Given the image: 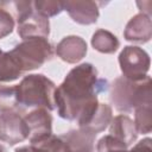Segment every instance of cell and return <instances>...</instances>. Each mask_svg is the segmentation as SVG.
<instances>
[{
	"label": "cell",
	"mask_w": 152,
	"mask_h": 152,
	"mask_svg": "<svg viewBox=\"0 0 152 152\" xmlns=\"http://www.w3.org/2000/svg\"><path fill=\"white\" fill-rule=\"evenodd\" d=\"M30 129V144L52 134V116L44 108H36L24 116Z\"/></svg>",
	"instance_id": "52a82bcc"
},
{
	"label": "cell",
	"mask_w": 152,
	"mask_h": 152,
	"mask_svg": "<svg viewBox=\"0 0 152 152\" xmlns=\"http://www.w3.org/2000/svg\"><path fill=\"white\" fill-rule=\"evenodd\" d=\"M30 137L28 126L18 112L0 114V140L8 145L19 144Z\"/></svg>",
	"instance_id": "8992f818"
},
{
	"label": "cell",
	"mask_w": 152,
	"mask_h": 152,
	"mask_svg": "<svg viewBox=\"0 0 152 152\" xmlns=\"http://www.w3.org/2000/svg\"><path fill=\"white\" fill-rule=\"evenodd\" d=\"M10 56L24 75L40 68L52 58V46L46 38H30L19 43L15 48L8 51Z\"/></svg>",
	"instance_id": "277c9868"
},
{
	"label": "cell",
	"mask_w": 152,
	"mask_h": 152,
	"mask_svg": "<svg viewBox=\"0 0 152 152\" xmlns=\"http://www.w3.org/2000/svg\"><path fill=\"white\" fill-rule=\"evenodd\" d=\"M55 91V83L43 74L27 75L15 86L18 104L24 108H44L49 112L56 109Z\"/></svg>",
	"instance_id": "3957f363"
},
{
	"label": "cell",
	"mask_w": 152,
	"mask_h": 152,
	"mask_svg": "<svg viewBox=\"0 0 152 152\" xmlns=\"http://www.w3.org/2000/svg\"><path fill=\"white\" fill-rule=\"evenodd\" d=\"M119 64L122 76L131 81H140L150 70L148 53L138 46H125L119 55Z\"/></svg>",
	"instance_id": "5b68a950"
},
{
	"label": "cell",
	"mask_w": 152,
	"mask_h": 152,
	"mask_svg": "<svg viewBox=\"0 0 152 152\" xmlns=\"http://www.w3.org/2000/svg\"><path fill=\"white\" fill-rule=\"evenodd\" d=\"M56 53L62 61L69 64H75L87 55V43L78 36L64 37L57 44Z\"/></svg>",
	"instance_id": "30bf717a"
},
{
	"label": "cell",
	"mask_w": 152,
	"mask_h": 152,
	"mask_svg": "<svg viewBox=\"0 0 152 152\" xmlns=\"http://www.w3.org/2000/svg\"><path fill=\"white\" fill-rule=\"evenodd\" d=\"M134 126L138 133L148 134L152 128V110L151 104L141 106L134 109Z\"/></svg>",
	"instance_id": "d6986e66"
},
{
	"label": "cell",
	"mask_w": 152,
	"mask_h": 152,
	"mask_svg": "<svg viewBox=\"0 0 152 152\" xmlns=\"http://www.w3.org/2000/svg\"><path fill=\"white\" fill-rule=\"evenodd\" d=\"M96 152H127V146L119 139L108 134L97 141Z\"/></svg>",
	"instance_id": "44dd1931"
},
{
	"label": "cell",
	"mask_w": 152,
	"mask_h": 152,
	"mask_svg": "<svg viewBox=\"0 0 152 152\" xmlns=\"http://www.w3.org/2000/svg\"><path fill=\"white\" fill-rule=\"evenodd\" d=\"M14 152H36V150L31 145H28V146H21L19 148H17Z\"/></svg>",
	"instance_id": "cb8c5ba5"
},
{
	"label": "cell",
	"mask_w": 152,
	"mask_h": 152,
	"mask_svg": "<svg viewBox=\"0 0 152 152\" xmlns=\"http://www.w3.org/2000/svg\"><path fill=\"white\" fill-rule=\"evenodd\" d=\"M19 104L17 101L15 86L0 83V113L18 112Z\"/></svg>",
	"instance_id": "ac0fdd59"
},
{
	"label": "cell",
	"mask_w": 152,
	"mask_h": 152,
	"mask_svg": "<svg viewBox=\"0 0 152 152\" xmlns=\"http://www.w3.org/2000/svg\"><path fill=\"white\" fill-rule=\"evenodd\" d=\"M109 133L114 138L122 141L127 147L132 145L138 137V132L135 129L133 120L124 114L112 118V121L109 124Z\"/></svg>",
	"instance_id": "7c38bea8"
},
{
	"label": "cell",
	"mask_w": 152,
	"mask_h": 152,
	"mask_svg": "<svg viewBox=\"0 0 152 152\" xmlns=\"http://www.w3.org/2000/svg\"><path fill=\"white\" fill-rule=\"evenodd\" d=\"M0 152H6V150H5V147L2 145H0Z\"/></svg>",
	"instance_id": "d4e9b609"
},
{
	"label": "cell",
	"mask_w": 152,
	"mask_h": 152,
	"mask_svg": "<svg viewBox=\"0 0 152 152\" xmlns=\"http://www.w3.org/2000/svg\"><path fill=\"white\" fill-rule=\"evenodd\" d=\"M63 8L75 23L81 25L95 24L100 14L97 4L94 1H65Z\"/></svg>",
	"instance_id": "9c48e42d"
},
{
	"label": "cell",
	"mask_w": 152,
	"mask_h": 152,
	"mask_svg": "<svg viewBox=\"0 0 152 152\" xmlns=\"http://www.w3.org/2000/svg\"><path fill=\"white\" fill-rule=\"evenodd\" d=\"M95 134L82 129L69 131L61 135V138L70 146L72 152H95Z\"/></svg>",
	"instance_id": "4fadbf2b"
},
{
	"label": "cell",
	"mask_w": 152,
	"mask_h": 152,
	"mask_svg": "<svg viewBox=\"0 0 152 152\" xmlns=\"http://www.w3.org/2000/svg\"><path fill=\"white\" fill-rule=\"evenodd\" d=\"M108 81L99 77L97 70L90 63L72 68L55 91V106L58 115L69 121H76L83 129L94 116L97 107V95L108 89Z\"/></svg>",
	"instance_id": "6da1fadb"
},
{
	"label": "cell",
	"mask_w": 152,
	"mask_h": 152,
	"mask_svg": "<svg viewBox=\"0 0 152 152\" xmlns=\"http://www.w3.org/2000/svg\"><path fill=\"white\" fill-rule=\"evenodd\" d=\"M110 102L120 113L151 104V77L147 75L140 81H131L124 76L115 78L110 89Z\"/></svg>",
	"instance_id": "7a4b0ae2"
},
{
	"label": "cell",
	"mask_w": 152,
	"mask_h": 152,
	"mask_svg": "<svg viewBox=\"0 0 152 152\" xmlns=\"http://www.w3.org/2000/svg\"><path fill=\"white\" fill-rule=\"evenodd\" d=\"M112 118H113L112 116V108L106 103H99V107H97L94 116L91 118L90 122L82 131L96 135L97 133L104 131L108 127V125L112 121Z\"/></svg>",
	"instance_id": "9a60e30c"
},
{
	"label": "cell",
	"mask_w": 152,
	"mask_h": 152,
	"mask_svg": "<svg viewBox=\"0 0 152 152\" xmlns=\"http://www.w3.org/2000/svg\"><path fill=\"white\" fill-rule=\"evenodd\" d=\"M33 8L38 14H40V15L48 18V19L50 17H55V15L59 14L62 11H64L63 1H56V0L33 1Z\"/></svg>",
	"instance_id": "ffe728a7"
},
{
	"label": "cell",
	"mask_w": 152,
	"mask_h": 152,
	"mask_svg": "<svg viewBox=\"0 0 152 152\" xmlns=\"http://www.w3.org/2000/svg\"><path fill=\"white\" fill-rule=\"evenodd\" d=\"M152 36L151 17L139 13L131 18L124 31L126 40L132 43H147Z\"/></svg>",
	"instance_id": "8fae6325"
},
{
	"label": "cell",
	"mask_w": 152,
	"mask_h": 152,
	"mask_svg": "<svg viewBox=\"0 0 152 152\" xmlns=\"http://www.w3.org/2000/svg\"><path fill=\"white\" fill-rule=\"evenodd\" d=\"M14 24H15V21L12 18V15L7 11H5L0 7V39L5 38L10 33H12V31L14 28Z\"/></svg>",
	"instance_id": "7402d4cb"
},
{
	"label": "cell",
	"mask_w": 152,
	"mask_h": 152,
	"mask_svg": "<svg viewBox=\"0 0 152 152\" xmlns=\"http://www.w3.org/2000/svg\"><path fill=\"white\" fill-rule=\"evenodd\" d=\"M91 45L96 51L109 55V53H114L119 49L120 42L116 38V36H114L112 32L100 28L95 31V33L93 34Z\"/></svg>",
	"instance_id": "5bb4252c"
},
{
	"label": "cell",
	"mask_w": 152,
	"mask_h": 152,
	"mask_svg": "<svg viewBox=\"0 0 152 152\" xmlns=\"http://www.w3.org/2000/svg\"><path fill=\"white\" fill-rule=\"evenodd\" d=\"M2 52H4V51H2V50H1V49H0V55H1V53H2Z\"/></svg>",
	"instance_id": "484cf974"
},
{
	"label": "cell",
	"mask_w": 152,
	"mask_h": 152,
	"mask_svg": "<svg viewBox=\"0 0 152 152\" xmlns=\"http://www.w3.org/2000/svg\"><path fill=\"white\" fill-rule=\"evenodd\" d=\"M0 7L7 11L17 24L23 21L34 11L33 1H1Z\"/></svg>",
	"instance_id": "2e32d148"
},
{
	"label": "cell",
	"mask_w": 152,
	"mask_h": 152,
	"mask_svg": "<svg viewBox=\"0 0 152 152\" xmlns=\"http://www.w3.org/2000/svg\"><path fill=\"white\" fill-rule=\"evenodd\" d=\"M30 145L36 150V152H72L70 146L61 137H56L53 134Z\"/></svg>",
	"instance_id": "e0dca14e"
},
{
	"label": "cell",
	"mask_w": 152,
	"mask_h": 152,
	"mask_svg": "<svg viewBox=\"0 0 152 152\" xmlns=\"http://www.w3.org/2000/svg\"><path fill=\"white\" fill-rule=\"evenodd\" d=\"M151 142L152 140L150 138H145L142 140H140L139 142H137L129 151L127 152H152L151 148Z\"/></svg>",
	"instance_id": "603a6c76"
},
{
	"label": "cell",
	"mask_w": 152,
	"mask_h": 152,
	"mask_svg": "<svg viewBox=\"0 0 152 152\" xmlns=\"http://www.w3.org/2000/svg\"><path fill=\"white\" fill-rule=\"evenodd\" d=\"M18 34L25 40L30 38H46L50 34L49 19L33 11L27 18L18 24Z\"/></svg>",
	"instance_id": "ba28073f"
}]
</instances>
